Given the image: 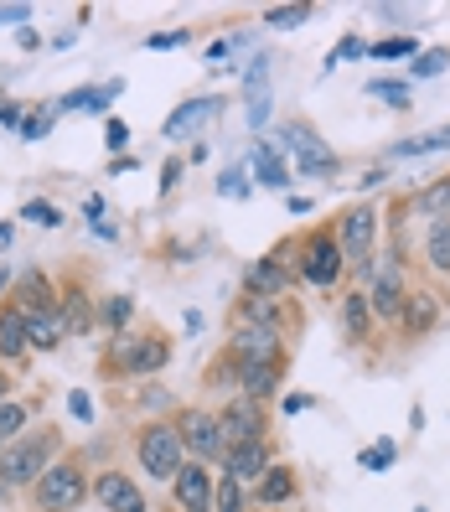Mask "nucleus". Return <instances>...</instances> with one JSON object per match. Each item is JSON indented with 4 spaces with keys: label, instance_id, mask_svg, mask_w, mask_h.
<instances>
[{
    "label": "nucleus",
    "instance_id": "obj_1",
    "mask_svg": "<svg viewBox=\"0 0 450 512\" xmlns=\"http://www.w3.org/2000/svg\"><path fill=\"white\" fill-rule=\"evenodd\" d=\"M332 233H337V249H342V259H347L352 290H368L373 264H378V244H383V207H378L373 197L342 207L337 223H332Z\"/></svg>",
    "mask_w": 450,
    "mask_h": 512
},
{
    "label": "nucleus",
    "instance_id": "obj_2",
    "mask_svg": "<svg viewBox=\"0 0 450 512\" xmlns=\"http://www.w3.org/2000/svg\"><path fill=\"white\" fill-rule=\"evenodd\" d=\"M68 450L63 430L57 425H32L26 435H16L6 450H0V497H16V492H32L42 471Z\"/></svg>",
    "mask_w": 450,
    "mask_h": 512
},
{
    "label": "nucleus",
    "instance_id": "obj_3",
    "mask_svg": "<svg viewBox=\"0 0 450 512\" xmlns=\"http://www.w3.org/2000/svg\"><path fill=\"white\" fill-rule=\"evenodd\" d=\"M88 481H94L88 461L63 450V456H57V461L42 471V481L32 487V507H37V512H83V502H94V497H88Z\"/></svg>",
    "mask_w": 450,
    "mask_h": 512
},
{
    "label": "nucleus",
    "instance_id": "obj_4",
    "mask_svg": "<svg viewBox=\"0 0 450 512\" xmlns=\"http://www.w3.org/2000/svg\"><path fill=\"white\" fill-rule=\"evenodd\" d=\"M171 363V342L161 331H119L104 352V378H156Z\"/></svg>",
    "mask_w": 450,
    "mask_h": 512
},
{
    "label": "nucleus",
    "instance_id": "obj_5",
    "mask_svg": "<svg viewBox=\"0 0 450 512\" xmlns=\"http://www.w3.org/2000/svg\"><path fill=\"white\" fill-rule=\"evenodd\" d=\"M135 466L156 481V487H171L176 471L187 466V450H182V435H176L171 419H145L135 430Z\"/></svg>",
    "mask_w": 450,
    "mask_h": 512
},
{
    "label": "nucleus",
    "instance_id": "obj_6",
    "mask_svg": "<svg viewBox=\"0 0 450 512\" xmlns=\"http://www.w3.org/2000/svg\"><path fill=\"white\" fill-rule=\"evenodd\" d=\"M295 280L300 285H311V290H342L347 285V259L337 249V233L332 228H316L300 238V249H295Z\"/></svg>",
    "mask_w": 450,
    "mask_h": 512
},
{
    "label": "nucleus",
    "instance_id": "obj_7",
    "mask_svg": "<svg viewBox=\"0 0 450 512\" xmlns=\"http://www.w3.org/2000/svg\"><path fill=\"white\" fill-rule=\"evenodd\" d=\"M171 425H176V435H182L187 461H202V466H213V471H218V461H223L218 409H207V404H187V409H176V414H171Z\"/></svg>",
    "mask_w": 450,
    "mask_h": 512
},
{
    "label": "nucleus",
    "instance_id": "obj_8",
    "mask_svg": "<svg viewBox=\"0 0 450 512\" xmlns=\"http://www.w3.org/2000/svg\"><path fill=\"white\" fill-rule=\"evenodd\" d=\"M409 290H414V285H409V264L378 254L373 280H368V306H373V321H378V326H394V321H399V311H404V295H409Z\"/></svg>",
    "mask_w": 450,
    "mask_h": 512
},
{
    "label": "nucleus",
    "instance_id": "obj_9",
    "mask_svg": "<svg viewBox=\"0 0 450 512\" xmlns=\"http://www.w3.org/2000/svg\"><path fill=\"white\" fill-rule=\"evenodd\" d=\"M223 352L233 357L238 368L275 363V357H285V331H275V326H254V321H233V326H228Z\"/></svg>",
    "mask_w": 450,
    "mask_h": 512
},
{
    "label": "nucleus",
    "instance_id": "obj_10",
    "mask_svg": "<svg viewBox=\"0 0 450 512\" xmlns=\"http://www.w3.org/2000/svg\"><path fill=\"white\" fill-rule=\"evenodd\" d=\"M295 285V254L290 249H275L244 269V295H259V300H285Z\"/></svg>",
    "mask_w": 450,
    "mask_h": 512
},
{
    "label": "nucleus",
    "instance_id": "obj_11",
    "mask_svg": "<svg viewBox=\"0 0 450 512\" xmlns=\"http://www.w3.org/2000/svg\"><path fill=\"white\" fill-rule=\"evenodd\" d=\"M218 435H223V450H228V445H244V440H264V435H269L264 404H254V399H244V394H228V404L218 409Z\"/></svg>",
    "mask_w": 450,
    "mask_h": 512
},
{
    "label": "nucleus",
    "instance_id": "obj_12",
    "mask_svg": "<svg viewBox=\"0 0 450 512\" xmlns=\"http://www.w3.org/2000/svg\"><path fill=\"white\" fill-rule=\"evenodd\" d=\"M88 497H94L104 512H150V502H145V492H140V481L125 476L119 466L94 471V481H88Z\"/></svg>",
    "mask_w": 450,
    "mask_h": 512
},
{
    "label": "nucleus",
    "instance_id": "obj_13",
    "mask_svg": "<svg viewBox=\"0 0 450 512\" xmlns=\"http://www.w3.org/2000/svg\"><path fill=\"white\" fill-rule=\"evenodd\" d=\"M213 487H218V471L202 466V461H187L171 481V502L176 512H213Z\"/></svg>",
    "mask_w": 450,
    "mask_h": 512
},
{
    "label": "nucleus",
    "instance_id": "obj_14",
    "mask_svg": "<svg viewBox=\"0 0 450 512\" xmlns=\"http://www.w3.org/2000/svg\"><path fill=\"white\" fill-rule=\"evenodd\" d=\"M269 466H275V445H269V435L264 440H244V445H228L223 461H218V471L233 476V481H244V487H254Z\"/></svg>",
    "mask_w": 450,
    "mask_h": 512
},
{
    "label": "nucleus",
    "instance_id": "obj_15",
    "mask_svg": "<svg viewBox=\"0 0 450 512\" xmlns=\"http://www.w3.org/2000/svg\"><path fill=\"white\" fill-rule=\"evenodd\" d=\"M300 497V476H295V466H285V461H275L269 466L254 487H249V507H259V512H275V507H285V502H295Z\"/></svg>",
    "mask_w": 450,
    "mask_h": 512
},
{
    "label": "nucleus",
    "instance_id": "obj_16",
    "mask_svg": "<svg viewBox=\"0 0 450 512\" xmlns=\"http://www.w3.org/2000/svg\"><path fill=\"white\" fill-rule=\"evenodd\" d=\"M394 326H399L404 342H425L430 331L440 326V300H435L430 290H409V295H404V311H399Z\"/></svg>",
    "mask_w": 450,
    "mask_h": 512
},
{
    "label": "nucleus",
    "instance_id": "obj_17",
    "mask_svg": "<svg viewBox=\"0 0 450 512\" xmlns=\"http://www.w3.org/2000/svg\"><path fill=\"white\" fill-rule=\"evenodd\" d=\"M337 326H342V337H347L352 347L373 342L378 321H373V306H368V290H342V306H337Z\"/></svg>",
    "mask_w": 450,
    "mask_h": 512
},
{
    "label": "nucleus",
    "instance_id": "obj_18",
    "mask_svg": "<svg viewBox=\"0 0 450 512\" xmlns=\"http://www.w3.org/2000/svg\"><path fill=\"white\" fill-rule=\"evenodd\" d=\"M285 383V357H275V363H254V368H238V394L254 399V404H269L280 394Z\"/></svg>",
    "mask_w": 450,
    "mask_h": 512
},
{
    "label": "nucleus",
    "instance_id": "obj_19",
    "mask_svg": "<svg viewBox=\"0 0 450 512\" xmlns=\"http://www.w3.org/2000/svg\"><path fill=\"white\" fill-rule=\"evenodd\" d=\"M57 316H63L68 337H88V331L99 326V306L88 300L83 285H68V290H63V300H57Z\"/></svg>",
    "mask_w": 450,
    "mask_h": 512
},
{
    "label": "nucleus",
    "instance_id": "obj_20",
    "mask_svg": "<svg viewBox=\"0 0 450 512\" xmlns=\"http://www.w3.org/2000/svg\"><path fill=\"white\" fill-rule=\"evenodd\" d=\"M249 182H259V187H290V171H285V161H280V150H275V140H259V145H249Z\"/></svg>",
    "mask_w": 450,
    "mask_h": 512
},
{
    "label": "nucleus",
    "instance_id": "obj_21",
    "mask_svg": "<svg viewBox=\"0 0 450 512\" xmlns=\"http://www.w3.org/2000/svg\"><path fill=\"white\" fill-rule=\"evenodd\" d=\"M21 321H26V347H32V352H52L57 342L68 337V331H63V316H57V306L21 311Z\"/></svg>",
    "mask_w": 450,
    "mask_h": 512
},
{
    "label": "nucleus",
    "instance_id": "obj_22",
    "mask_svg": "<svg viewBox=\"0 0 450 512\" xmlns=\"http://www.w3.org/2000/svg\"><path fill=\"white\" fill-rule=\"evenodd\" d=\"M218 104H223L218 94H207V99H187L182 109H171V114H166V125H161V135H166V140H176V135H187V130H197L202 119H213V114H218Z\"/></svg>",
    "mask_w": 450,
    "mask_h": 512
},
{
    "label": "nucleus",
    "instance_id": "obj_23",
    "mask_svg": "<svg viewBox=\"0 0 450 512\" xmlns=\"http://www.w3.org/2000/svg\"><path fill=\"white\" fill-rule=\"evenodd\" d=\"M11 306H16V311H42V306H57V290H52V280L42 275V269H26V275L16 280Z\"/></svg>",
    "mask_w": 450,
    "mask_h": 512
},
{
    "label": "nucleus",
    "instance_id": "obj_24",
    "mask_svg": "<svg viewBox=\"0 0 450 512\" xmlns=\"http://www.w3.org/2000/svg\"><path fill=\"white\" fill-rule=\"evenodd\" d=\"M425 264H430V275L450 280V218H430L425 223Z\"/></svg>",
    "mask_w": 450,
    "mask_h": 512
},
{
    "label": "nucleus",
    "instance_id": "obj_25",
    "mask_svg": "<svg viewBox=\"0 0 450 512\" xmlns=\"http://www.w3.org/2000/svg\"><path fill=\"white\" fill-rule=\"evenodd\" d=\"M32 357V347H26V321L16 306L0 311V363H26Z\"/></svg>",
    "mask_w": 450,
    "mask_h": 512
},
{
    "label": "nucleus",
    "instance_id": "obj_26",
    "mask_svg": "<svg viewBox=\"0 0 450 512\" xmlns=\"http://www.w3.org/2000/svg\"><path fill=\"white\" fill-rule=\"evenodd\" d=\"M404 207H414V213L425 218V223H430V218H450V171H445V176H435V182H430L425 192H414Z\"/></svg>",
    "mask_w": 450,
    "mask_h": 512
},
{
    "label": "nucleus",
    "instance_id": "obj_27",
    "mask_svg": "<svg viewBox=\"0 0 450 512\" xmlns=\"http://www.w3.org/2000/svg\"><path fill=\"white\" fill-rule=\"evenodd\" d=\"M233 321H254V326H275L285 331V300H259V295H244L238 300Z\"/></svg>",
    "mask_w": 450,
    "mask_h": 512
},
{
    "label": "nucleus",
    "instance_id": "obj_28",
    "mask_svg": "<svg viewBox=\"0 0 450 512\" xmlns=\"http://www.w3.org/2000/svg\"><path fill=\"white\" fill-rule=\"evenodd\" d=\"M32 414H37V404H26V399H6V404H0V450H6L16 435L32 430Z\"/></svg>",
    "mask_w": 450,
    "mask_h": 512
},
{
    "label": "nucleus",
    "instance_id": "obj_29",
    "mask_svg": "<svg viewBox=\"0 0 450 512\" xmlns=\"http://www.w3.org/2000/svg\"><path fill=\"white\" fill-rule=\"evenodd\" d=\"M213 512H249V487L218 471V487H213Z\"/></svg>",
    "mask_w": 450,
    "mask_h": 512
},
{
    "label": "nucleus",
    "instance_id": "obj_30",
    "mask_svg": "<svg viewBox=\"0 0 450 512\" xmlns=\"http://www.w3.org/2000/svg\"><path fill=\"white\" fill-rule=\"evenodd\" d=\"M368 99H383L388 109H409L414 104V88H409V78H373L368 83Z\"/></svg>",
    "mask_w": 450,
    "mask_h": 512
},
{
    "label": "nucleus",
    "instance_id": "obj_31",
    "mask_svg": "<svg viewBox=\"0 0 450 512\" xmlns=\"http://www.w3.org/2000/svg\"><path fill=\"white\" fill-rule=\"evenodd\" d=\"M109 99H119V83H104V88H73V94H63V104H57V109H88V114H99Z\"/></svg>",
    "mask_w": 450,
    "mask_h": 512
},
{
    "label": "nucleus",
    "instance_id": "obj_32",
    "mask_svg": "<svg viewBox=\"0 0 450 512\" xmlns=\"http://www.w3.org/2000/svg\"><path fill=\"white\" fill-rule=\"evenodd\" d=\"M295 171H300V176H311V182H332V176L342 171V156H332V145H321L316 156L295 161Z\"/></svg>",
    "mask_w": 450,
    "mask_h": 512
},
{
    "label": "nucleus",
    "instance_id": "obj_33",
    "mask_svg": "<svg viewBox=\"0 0 450 512\" xmlns=\"http://www.w3.org/2000/svg\"><path fill=\"white\" fill-rule=\"evenodd\" d=\"M130 321H135V300H130V295H109L104 306H99V326H109L114 337H119Z\"/></svg>",
    "mask_w": 450,
    "mask_h": 512
},
{
    "label": "nucleus",
    "instance_id": "obj_34",
    "mask_svg": "<svg viewBox=\"0 0 450 512\" xmlns=\"http://www.w3.org/2000/svg\"><path fill=\"white\" fill-rule=\"evenodd\" d=\"M450 68V47H435V52H414L409 57V83L414 78H440Z\"/></svg>",
    "mask_w": 450,
    "mask_h": 512
},
{
    "label": "nucleus",
    "instance_id": "obj_35",
    "mask_svg": "<svg viewBox=\"0 0 450 512\" xmlns=\"http://www.w3.org/2000/svg\"><path fill=\"white\" fill-rule=\"evenodd\" d=\"M264 21L275 26V32H290V26H306L311 21V6H275V11H264Z\"/></svg>",
    "mask_w": 450,
    "mask_h": 512
},
{
    "label": "nucleus",
    "instance_id": "obj_36",
    "mask_svg": "<svg viewBox=\"0 0 450 512\" xmlns=\"http://www.w3.org/2000/svg\"><path fill=\"white\" fill-rule=\"evenodd\" d=\"M140 409H145L150 419H166V414H171V394H166L161 383H145V388H140Z\"/></svg>",
    "mask_w": 450,
    "mask_h": 512
},
{
    "label": "nucleus",
    "instance_id": "obj_37",
    "mask_svg": "<svg viewBox=\"0 0 450 512\" xmlns=\"http://www.w3.org/2000/svg\"><path fill=\"white\" fill-rule=\"evenodd\" d=\"M368 57L373 63H383V57H414V37H383L368 47Z\"/></svg>",
    "mask_w": 450,
    "mask_h": 512
},
{
    "label": "nucleus",
    "instance_id": "obj_38",
    "mask_svg": "<svg viewBox=\"0 0 450 512\" xmlns=\"http://www.w3.org/2000/svg\"><path fill=\"white\" fill-rule=\"evenodd\" d=\"M347 57H368V42L363 37H342L332 52H326V68H337V63H347Z\"/></svg>",
    "mask_w": 450,
    "mask_h": 512
},
{
    "label": "nucleus",
    "instance_id": "obj_39",
    "mask_svg": "<svg viewBox=\"0 0 450 512\" xmlns=\"http://www.w3.org/2000/svg\"><path fill=\"white\" fill-rule=\"evenodd\" d=\"M21 218H26V223H42V228H57V223H63V213H57L52 202H26Z\"/></svg>",
    "mask_w": 450,
    "mask_h": 512
},
{
    "label": "nucleus",
    "instance_id": "obj_40",
    "mask_svg": "<svg viewBox=\"0 0 450 512\" xmlns=\"http://www.w3.org/2000/svg\"><path fill=\"white\" fill-rule=\"evenodd\" d=\"M394 456H399L394 445H378V450L368 445V450H363V456H357V461H363V471H388V466H394Z\"/></svg>",
    "mask_w": 450,
    "mask_h": 512
},
{
    "label": "nucleus",
    "instance_id": "obj_41",
    "mask_svg": "<svg viewBox=\"0 0 450 512\" xmlns=\"http://www.w3.org/2000/svg\"><path fill=\"white\" fill-rule=\"evenodd\" d=\"M249 187H254V182H249V171H244V166L223 171V182H218V192H223V197H244Z\"/></svg>",
    "mask_w": 450,
    "mask_h": 512
},
{
    "label": "nucleus",
    "instance_id": "obj_42",
    "mask_svg": "<svg viewBox=\"0 0 450 512\" xmlns=\"http://www.w3.org/2000/svg\"><path fill=\"white\" fill-rule=\"evenodd\" d=\"M104 140H109V150L119 156V150L130 145V125H125V119H109V125H104Z\"/></svg>",
    "mask_w": 450,
    "mask_h": 512
},
{
    "label": "nucleus",
    "instance_id": "obj_43",
    "mask_svg": "<svg viewBox=\"0 0 450 512\" xmlns=\"http://www.w3.org/2000/svg\"><path fill=\"white\" fill-rule=\"evenodd\" d=\"M187 42V32H156V37H145V47L150 52H161V47H182Z\"/></svg>",
    "mask_w": 450,
    "mask_h": 512
},
{
    "label": "nucleus",
    "instance_id": "obj_44",
    "mask_svg": "<svg viewBox=\"0 0 450 512\" xmlns=\"http://www.w3.org/2000/svg\"><path fill=\"white\" fill-rule=\"evenodd\" d=\"M47 125H52V114H32V119H21V135L37 140V135H47Z\"/></svg>",
    "mask_w": 450,
    "mask_h": 512
},
{
    "label": "nucleus",
    "instance_id": "obj_45",
    "mask_svg": "<svg viewBox=\"0 0 450 512\" xmlns=\"http://www.w3.org/2000/svg\"><path fill=\"white\" fill-rule=\"evenodd\" d=\"M419 145H425V156H435V150H445V145H450V125H440L435 135H419Z\"/></svg>",
    "mask_w": 450,
    "mask_h": 512
},
{
    "label": "nucleus",
    "instance_id": "obj_46",
    "mask_svg": "<svg viewBox=\"0 0 450 512\" xmlns=\"http://www.w3.org/2000/svg\"><path fill=\"white\" fill-rule=\"evenodd\" d=\"M176 182H182V161H166L161 166V192H176Z\"/></svg>",
    "mask_w": 450,
    "mask_h": 512
},
{
    "label": "nucleus",
    "instance_id": "obj_47",
    "mask_svg": "<svg viewBox=\"0 0 450 512\" xmlns=\"http://www.w3.org/2000/svg\"><path fill=\"white\" fill-rule=\"evenodd\" d=\"M32 16V6H0V26H11V21H26Z\"/></svg>",
    "mask_w": 450,
    "mask_h": 512
},
{
    "label": "nucleus",
    "instance_id": "obj_48",
    "mask_svg": "<svg viewBox=\"0 0 450 512\" xmlns=\"http://www.w3.org/2000/svg\"><path fill=\"white\" fill-rule=\"evenodd\" d=\"M0 125H16L21 130V104H0Z\"/></svg>",
    "mask_w": 450,
    "mask_h": 512
},
{
    "label": "nucleus",
    "instance_id": "obj_49",
    "mask_svg": "<svg viewBox=\"0 0 450 512\" xmlns=\"http://www.w3.org/2000/svg\"><path fill=\"white\" fill-rule=\"evenodd\" d=\"M383 182H388V171H383V166H378V171H368V176H363V192H378V187H383Z\"/></svg>",
    "mask_w": 450,
    "mask_h": 512
},
{
    "label": "nucleus",
    "instance_id": "obj_50",
    "mask_svg": "<svg viewBox=\"0 0 450 512\" xmlns=\"http://www.w3.org/2000/svg\"><path fill=\"white\" fill-rule=\"evenodd\" d=\"M11 394H16V383H11V373H6V368H0V404H6Z\"/></svg>",
    "mask_w": 450,
    "mask_h": 512
},
{
    "label": "nucleus",
    "instance_id": "obj_51",
    "mask_svg": "<svg viewBox=\"0 0 450 512\" xmlns=\"http://www.w3.org/2000/svg\"><path fill=\"white\" fill-rule=\"evenodd\" d=\"M6 244H11V223H6V218H0V249H6Z\"/></svg>",
    "mask_w": 450,
    "mask_h": 512
},
{
    "label": "nucleus",
    "instance_id": "obj_52",
    "mask_svg": "<svg viewBox=\"0 0 450 512\" xmlns=\"http://www.w3.org/2000/svg\"><path fill=\"white\" fill-rule=\"evenodd\" d=\"M11 290V269H0V295H6Z\"/></svg>",
    "mask_w": 450,
    "mask_h": 512
},
{
    "label": "nucleus",
    "instance_id": "obj_53",
    "mask_svg": "<svg viewBox=\"0 0 450 512\" xmlns=\"http://www.w3.org/2000/svg\"><path fill=\"white\" fill-rule=\"evenodd\" d=\"M249 512H259V507H249Z\"/></svg>",
    "mask_w": 450,
    "mask_h": 512
}]
</instances>
